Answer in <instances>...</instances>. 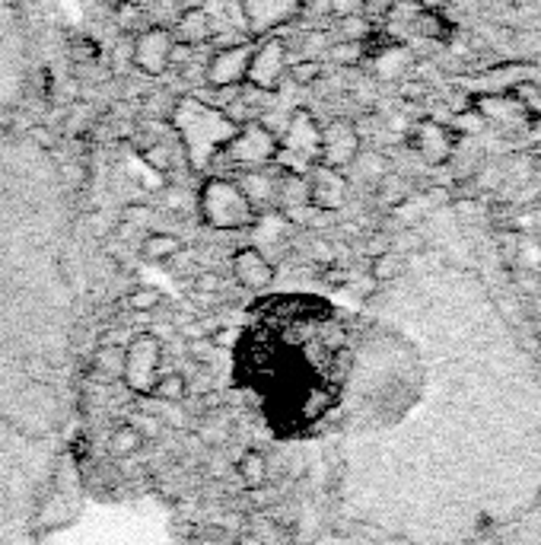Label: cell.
<instances>
[{
    "mask_svg": "<svg viewBox=\"0 0 541 545\" xmlns=\"http://www.w3.org/2000/svg\"><path fill=\"white\" fill-rule=\"evenodd\" d=\"M347 328L318 300L255 309L233 345V386L255 402L277 440H306L331 428L350 373Z\"/></svg>",
    "mask_w": 541,
    "mask_h": 545,
    "instance_id": "6da1fadb",
    "label": "cell"
},
{
    "mask_svg": "<svg viewBox=\"0 0 541 545\" xmlns=\"http://www.w3.org/2000/svg\"><path fill=\"white\" fill-rule=\"evenodd\" d=\"M172 128H175L178 141H182L188 163L195 169H204L223 147H226L229 137L239 131V125L233 122V116H226L223 109H214L207 103H197V99L185 96L172 106L169 116Z\"/></svg>",
    "mask_w": 541,
    "mask_h": 545,
    "instance_id": "7a4b0ae2",
    "label": "cell"
},
{
    "mask_svg": "<svg viewBox=\"0 0 541 545\" xmlns=\"http://www.w3.org/2000/svg\"><path fill=\"white\" fill-rule=\"evenodd\" d=\"M197 211L210 230H248L258 224L252 201L245 198L239 182L210 176L197 188Z\"/></svg>",
    "mask_w": 541,
    "mask_h": 545,
    "instance_id": "3957f363",
    "label": "cell"
},
{
    "mask_svg": "<svg viewBox=\"0 0 541 545\" xmlns=\"http://www.w3.org/2000/svg\"><path fill=\"white\" fill-rule=\"evenodd\" d=\"M280 137L277 156L271 167H277L280 173H296L306 176L318 163V147H322V125L312 116L309 109H293L286 118V128Z\"/></svg>",
    "mask_w": 541,
    "mask_h": 545,
    "instance_id": "277c9868",
    "label": "cell"
},
{
    "mask_svg": "<svg viewBox=\"0 0 541 545\" xmlns=\"http://www.w3.org/2000/svg\"><path fill=\"white\" fill-rule=\"evenodd\" d=\"M121 379L134 396H153L159 373H163V341L150 332H140L121 351Z\"/></svg>",
    "mask_w": 541,
    "mask_h": 545,
    "instance_id": "5b68a950",
    "label": "cell"
},
{
    "mask_svg": "<svg viewBox=\"0 0 541 545\" xmlns=\"http://www.w3.org/2000/svg\"><path fill=\"white\" fill-rule=\"evenodd\" d=\"M277 147H280V137L274 135L267 125L261 122H245L239 125L233 137L226 141V147L220 150L233 167H242V169H265L274 163L277 156Z\"/></svg>",
    "mask_w": 541,
    "mask_h": 545,
    "instance_id": "8992f818",
    "label": "cell"
},
{
    "mask_svg": "<svg viewBox=\"0 0 541 545\" xmlns=\"http://www.w3.org/2000/svg\"><path fill=\"white\" fill-rule=\"evenodd\" d=\"M286 45L277 35H265L258 45L252 48V61H248L245 86L258 93H277L286 80Z\"/></svg>",
    "mask_w": 541,
    "mask_h": 545,
    "instance_id": "52a82bcc",
    "label": "cell"
},
{
    "mask_svg": "<svg viewBox=\"0 0 541 545\" xmlns=\"http://www.w3.org/2000/svg\"><path fill=\"white\" fill-rule=\"evenodd\" d=\"M239 4L242 23L252 35H274L280 26H290L303 16V0H235Z\"/></svg>",
    "mask_w": 541,
    "mask_h": 545,
    "instance_id": "ba28073f",
    "label": "cell"
},
{
    "mask_svg": "<svg viewBox=\"0 0 541 545\" xmlns=\"http://www.w3.org/2000/svg\"><path fill=\"white\" fill-rule=\"evenodd\" d=\"M175 39H172V29L165 26H146L137 33L131 48V61L140 74L146 77H163L169 71L172 58H175Z\"/></svg>",
    "mask_w": 541,
    "mask_h": 545,
    "instance_id": "9c48e42d",
    "label": "cell"
},
{
    "mask_svg": "<svg viewBox=\"0 0 541 545\" xmlns=\"http://www.w3.org/2000/svg\"><path fill=\"white\" fill-rule=\"evenodd\" d=\"M252 48L255 42H235V45L220 48V52L207 61V67H204L207 86H214V90H235V86L245 84Z\"/></svg>",
    "mask_w": 541,
    "mask_h": 545,
    "instance_id": "30bf717a",
    "label": "cell"
},
{
    "mask_svg": "<svg viewBox=\"0 0 541 545\" xmlns=\"http://www.w3.org/2000/svg\"><path fill=\"white\" fill-rule=\"evenodd\" d=\"M360 154V131L356 125L335 118L331 125L322 128V147H318V163L331 169H347Z\"/></svg>",
    "mask_w": 541,
    "mask_h": 545,
    "instance_id": "8fae6325",
    "label": "cell"
},
{
    "mask_svg": "<svg viewBox=\"0 0 541 545\" xmlns=\"http://www.w3.org/2000/svg\"><path fill=\"white\" fill-rule=\"evenodd\" d=\"M306 186H309V201L316 211H337V207L347 201V179H344V169H331L325 163L306 173Z\"/></svg>",
    "mask_w": 541,
    "mask_h": 545,
    "instance_id": "7c38bea8",
    "label": "cell"
},
{
    "mask_svg": "<svg viewBox=\"0 0 541 545\" xmlns=\"http://www.w3.org/2000/svg\"><path fill=\"white\" fill-rule=\"evenodd\" d=\"M233 275H235V281H239L245 290H255V294H261V290L271 288L274 265L267 262V256L258 249V246H242V249L233 252Z\"/></svg>",
    "mask_w": 541,
    "mask_h": 545,
    "instance_id": "4fadbf2b",
    "label": "cell"
},
{
    "mask_svg": "<svg viewBox=\"0 0 541 545\" xmlns=\"http://www.w3.org/2000/svg\"><path fill=\"white\" fill-rule=\"evenodd\" d=\"M172 39H175V45H185V48L207 45V42L214 39V16L204 7H185L182 14H178L175 26H172Z\"/></svg>",
    "mask_w": 541,
    "mask_h": 545,
    "instance_id": "5bb4252c",
    "label": "cell"
},
{
    "mask_svg": "<svg viewBox=\"0 0 541 545\" xmlns=\"http://www.w3.org/2000/svg\"><path fill=\"white\" fill-rule=\"evenodd\" d=\"M411 147L417 150L424 160L439 163V160H446V154H449V147H452V144H449V131L439 128L436 122H424V125H417V128H414Z\"/></svg>",
    "mask_w": 541,
    "mask_h": 545,
    "instance_id": "9a60e30c",
    "label": "cell"
},
{
    "mask_svg": "<svg viewBox=\"0 0 541 545\" xmlns=\"http://www.w3.org/2000/svg\"><path fill=\"white\" fill-rule=\"evenodd\" d=\"M277 176H267V173H261V169H248V176L239 182L242 192H245V198L252 201L255 214H261V211H267V207L277 205Z\"/></svg>",
    "mask_w": 541,
    "mask_h": 545,
    "instance_id": "2e32d148",
    "label": "cell"
},
{
    "mask_svg": "<svg viewBox=\"0 0 541 545\" xmlns=\"http://www.w3.org/2000/svg\"><path fill=\"white\" fill-rule=\"evenodd\" d=\"M182 252V239L172 237V233H163V230H153L144 237L140 243V258L150 265H163V262H172V258Z\"/></svg>",
    "mask_w": 541,
    "mask_h": 545,
    "instance_id": "e0dca14e",
    "label": "cell"
},
{
    "mask_svg": "<svg viewBox=\"0 0 541 545\" xmlns=\"http://www.w3.org/2000/svg\"><path fill=\"white\" fill-rule=\"evenodd\" d=\"M235 475L245 488H261L267 481V456L258 453V449H245L235 459Z\"/></svg>",
    "mask_w": 541,
    "mask_h": 545,
    "instance_id": "ac0fdd59",
    "label": "cell"
},
{
    "mask_svg": "<svg viewBox=\"0 0 541 545\" xmlns=\"http://www.w3.org/2000/svg\"><path fill=\"white\" fill-rule=\"evenodd\" d=\"M185 396H188V379H185V373H175V370L159 373L156 386H153V399L172 405V402H185Z\"/></svg>",
    "mask_w": 541,
    "mask_h": 545,
    "instance_id": "d6986e66",
    "label": "cell"
},
{
    "mask_svg": "<svg viewBox=\"0 0 541 545\" xmlns=\"http://www.w3.org/2000/svg\"><path fill=\"white\" fill-rule=\"evenodd\" d=\"M144 437H140V430L134 428V424H125V428H118L112 434V440H108V447H112L115 456H134L140 447H144Z\"/></svg>",
    "mask_w": 541,
    "mask_h": 545,
    "instance_id": "ffe728a7",
    "label": "cell"
},
{
    "mask_svg": "<svg viewBox=\"0 0 541 545\" xmlns=\"http://www.w3.org/2000/svg\"><path fill=\"white\" fill-rule=\"evenodd\" d=\"M401 271L398 252H376L373 256V281H395Z\"/></svg>",
    "mask_w": 541,
    "mask_h": 545,
    "instance_id": "44dd1931",
    "label": "cell"
},
{
    "mask_svg": "<svg viewBox=\"0 0 541 545\" xmlns=\"http://www.w3.org/2000/svg\"><path fill=\"white\" fill-rule=\"evenodd\" d=\"M159 290L156 288H134L131 294L125 297L127 309H134V313H153V309L159 307Z\"/></svg>",
    "mask_w": 541,
    "mask_h": 545,
    "instance_id": "7402d4cb",
    "label": "cell"
},
{
    "mask_svg": "<svg viewBox=\"0 0 541 545\" xmlns=\"http://www.w3.org/2000/svg\"><path fill=\"white\" fill-rule=\"evenodd\" d=\"M286 77H293L296 84H316L322 77V65L318 61H296V65L286 67Z\"/></svg>",
    "mask_w": 541,
    "mask_h": 545,
    "instance_id": "603a6c76",
    "label": "cell"
},
{
    "mask_svg": "<svg viewBox=\"0 0 541 545\" xmlns=\"http://www.w3.org/2000/svg\"><path fill=\"white\" fill-rule=\"evenodd\" d=\"M331 52V61L335 65H356V61L363 58V42H341V45H335V48H328Z\"/></svg>",
    "mask_w": 541,
    "mask_h": 545,
    "instance_id": "cb8c5ba5",
    "label": "cell"
},
{
    "mask_svg": "<svg viewBox=\"0 0 541 545\" xmlns=\"http://www.w3.org/2000/svg\"><path fill=\"white\" fill-rule=\"evenodd\" d=\"M328 4V14H335V16H356L363 10V0H325Z\"/></svg>",
    "mask_w": 541,
    "mask_h": 545,
    "instance_id": "d4e9b609",
    "label": "cell"
},
{
    "mask_svg": "<svg viewBox=\"0 0 541 545\" xmlns=\"http://www.w3.org/2000/svg\"><path fill=\"white\" fill-rule=\"evenodd\" d=\"M131 424L140 430V437H144V440H153V437L159 434V424H156V418H150V415H140V418H134Z\"/></svg>",
    "mask_w": 541,
    "mask_h": 545,
    "instance_id": "484cf974",
    "label": "cell"
},
{
    "mask_svg": "<svg viewBox=\"0 0 541 545\" xmlns=\"http://www.w3.org/2000/svg\"><path fill=\"white\" fill-rule=\"evenodd\" d=\"M210 338V345H216V348H233L235 345V332L233 328H216L214 335H207Z\"/></svg>",
    "mask_w": 541,
    "mask_h": 545,
    "instance_id": "4316f807",
    "label": "cell"
},
{
    "mask_svg": "<svg viewBox=\"0 0 541 545\" xmlns=\"http://www.w3.org/2000/svg\"><path fill=\"white\" fill-rule=\"evenodd\" d=\"M223 284H220V278L216 275H201L197 278V294H216Z\"/></svg>",
    "mask_w": 541,
    "mask_h": 545,
    "instance_id": "83f0119b",
    "label": "cell"
},
{
    "mask_svg": "<svg viewBox=\"0 0 541 545\" xmlns=\"http://www.w3.org/2000/svg\"><path fill=\"white\" fill-rule=\"evenodd\" d=\"M522 256L528 258V265H541V246H526Z\"/></svg>",
    "mask_w": 541,
    "mask_h": 545,
    "instance_id": "f1b7e54d",
    "label": "cell"
},
{
    "mask_svg": "<svg viewBox=\"0 0 541 545\" xmlns=\"http://www.w3.org/2000/svg\"><path fill=\"white\" fill-rule=\"evenodd\" d=\"M407 4H414L417 10H433V7H439V0H407Z\"/></svg>",
    "mask_w": 541,
    "mask_h": 545,
    "instance_id": "f546056e",
    "label": "cell"
},
{
    "mask_svg": "<svg viewBox=\"0 0 541 545\" xmlns=\"http://www.w3.org/2000/svg\"><path fill=\"white\" fill-rule=\"evenodd\" d=\"M535 313H538V319H541V294H538V300H535Z\"/></svg>",
    "mask_w": 541,
    "mask_h": 545,
    "instance_id": "4dcf8cb0",
    "label": "cell"
}]
</instances>
